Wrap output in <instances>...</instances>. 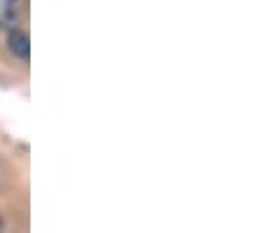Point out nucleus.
<instances>
[{"mask_svg":"<svg viewBox=\"0 0 263 233\" xmlns=\"http://www.w3.org/2000/svg\"><path fill=\"white\" fill-rule=\"evenodd\" d=\"M0 3H3V7H5V10H16L24 0H0Z\"/></svg>","mask_w":263,"mask_h":233,"instance_id":"2","label":"nucleus"},{"mask_svg":"<svg viewBox=\"0 0 263 233\" xmlns=\"http://www.w3.org/2000/svg\"><path fill=\"white\" fill-rule=\"evenodd\" d=\"M7 47H10V52L19 61H28V57H31V38H28V33L19 31V28H14V31L10 33V38H7Z\"/></svg>","mask_w":263,"mask_h":233,"instance_id":"1","label":"nucleus"}]
</instances>
